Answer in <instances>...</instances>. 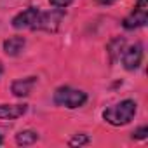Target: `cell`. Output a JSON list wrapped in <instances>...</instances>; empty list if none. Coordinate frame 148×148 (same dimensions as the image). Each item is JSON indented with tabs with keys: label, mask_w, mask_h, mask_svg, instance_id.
Segmentation results:
<instances>
[{
	"label": "cell",
	"mask_w": 148,
	"mask_h": 148,
	"mask_svg": "<svg viewBox=\"0 0 148 148\" xmlns=\"http://www.w3.org/2000/svg\"><path fill=\"white\" fill-rule=\"evenodd\" d=\"M136 115V103L132 99H124L119 105L106 108L103 112V119L112 125H125Z\"/></svg>",
	"instance_id": "cell-1"
},
{
	"label": "cell",
	"mask_w": 148,
	"mask_h": 148,
	"mask_svg": "<svg viewBox=\"0 0 148 148\" xmlns=\"http://www.w3.org/2000/svg\"><path fill=\"white\" fill-rule=\"evenodd\" d=\"M87 101V94L79 89H71V87H59L54 92V103L59 106L66 108H80Z\"/></svg>",
	"instance_id": "cell-2"
},
{
	"label": "cell",
	"mask_w": 148,
	"mask_h": 148,
	"mask_svg": "<svg viewBox=\"0 0 148 148\" xmlns=\"http://www.w3.org/2000/svg\"><path fill=\"white\" fill-rule=\"evenodd\" d=\"M63 18H64V12H63L61 9H58V11H47V12H42V11H40V14H38V18H37V23H35V26H33V30L56 32V30L59 28Z\"/></svg>",
	"instance_id": "cell-3"
},
{
	"label": "cell",
	"mask_w": 148,
	"mask_h": 148,
	"mask_svg": "<svg viewBox=\"0 0 148 148\" xmlns=\"http://www.w3.org/2000/svg\"><path fill=\"white\" fill-rule=\"evenodd\" d=\"M148 21V0H138L134 11L124 19V28L134 30L139 26H145Z\"/></svg>",
	"instance_id": "cell-4"
},
{
	"label": "cell",
	"mask_w": 148,
	"mask_h": 148,
	"mask_svg": "<svg viewBox=\"0 0 148 148\" xmlns=\"http://www.w3.org/2000/svg\"><path fill=\"white\" fill-rule=\"evenodd\" d=\"M141 61H143V47L139 44H134V45L124 49V52H122V63H124L125 70L132 71V70L139 68Z\"/></svg>",
	"instance_id": "cell-5"
},
{
	"label": "cell",
	"mask_w": 148,
	"mask_h": 148,
	"mask_svg": "<svg viewBox=\"0 0 148 148\" xmlns=\"http://www.w3.org/2000/svg\"><path fill=\"white\" fill-rule=\"evenodd\" d=\"M38 14H40V9L38 7H28V9H25L23 12H19L12 19V26L16 30H21V28H32L33 30Z\"/></svg>",
	"instance_id": "cell-6"
},
{
	"label": "cell",
	"mask_w": 148,
	"mask_h": 148,
	"mask_svg": "<svg viewBox=\"0 0 148 148\" xmlns=\"http://www.w3.org/2000/svg\"><path fill=\"white\" fill-rule=\"evenodd\" d=\"M35 84H37V77H26V79H19V80L12 82V87L11 89H12L14 96L26 98V96H30V92L35 87Z\"/></svg>",
	"instance_id": "cell-7"
},
{
	"label": "cell",
	"mask_w": 148,
	"mask_h": 148,
	"mask_svg": "<svg viewBox=\"0 0 148 148\" xmlns=\"http://www.w3.org/2000/svg\"><path fill=\"white\" fill-rule=\"evenodd\" d=\"M28 110L26 105H0V119L12 120L21 115H25Z\"/></svg>",
	"instance_id": "cell-8"
},
{
	"label": "cell",
	"mask_w": 148,
	"mask_h": 148,
	"mask_svg": "<svg viewBox=\"0 0 148 148\" xmlns=\"http://www.w3.org/2000/svg\"><path fill=\"white\" fill-rule=\"evenodd\" d=\"M25 45H26V40L23 37H11L4 42V52L7 56H18V54H21Z\"/></svg>",
	"instance_id": "cell-9"
},
{
	"label": "cell",
	"mask_w": 148,
	"mask_h": 148,
	"mask_svg": "<svg viewBox=\"0 0 148 148\" xmlns=\"http://www.w3.org/2000/svg\"><path fill=\"white\" fill-rule=\"evenodd\" d=\"M124 47H125V40H124L122 37H115V38L110 40L106 51H108V54H110V61H112V63H115L117 59H120V56H122V52H124Z\"/></svg>",
	"instance_id": "cell-10"
},
{
	"label": "cell",
	"mask_w": 148,
	"mask_h": 148,
	"mask_svg": "<svg viewBox=\"0 0 148 148\" xmlns=\"http://www.w3.org/2000/svg\"><path fill=\"white\" fill-rule=\"evenodd\" d=\"M37 139H38V134H37L35 131H21V132L16 136V143H18V145H21V146L33 145Z\"/></svg>",
	"instance_id": "cell-11"
},
{
	"label": "cell",
	"mask_w": 148,
	"mask_h": 148,
	"mask_svg": "<svg viewBox=\"0 0 148 148\" xmlns=\"http://www.w3.org/2000/svg\"><path fill=\"white\" fill-rule=\"evenodd\" d=\"M91 139H89V136H86V134H77V136H73L71 139H70V146H82V145H87Z\"/></svg>",
	"instance_id": "cell-12"
},
{
	"label": "cell",
	"mask_w": 148,
	"mask_h": 148,
	"mask_svg": "<svg viewBox=\"0 0 148 148\" xmlns=\"http://www.w3.org/2000/svg\"><path fill=\"white\" fill-rule=\"evenodd\" d=\"M146 134H148V127L143 125V127H139V129H136V131L132 132V139H145Z\"/></svg>",
	"instance_id": "cell-13"
},
{
	"label": "cell",
	"mask_w": 148,
	"mask_h": 148,
	"mask_svg": "<svg viewBox=\"0 0 148 148\" xmlns=\"http://www.w3.org/2000/svg\"><path fill=\"white\" fill-rule=\"evenodd\" d=\"M51 2V5L52 7H56V9H64V7H68L73 0H49Z\"/></svg>",
	"instance_id": "cell-14"
},
{
	"label": "cell",
	"mask_w": 148,
	"mask_h": 148,
	"mask_svg": "<svg viewBox=\"0 0 148 148\" xmlns=\"http://www.w3.org/2000/svg\"><path fill=\"white\" fill-rule=\"evenodd\" d=\"M99 4H103V5H110V4H113L115 0H98Z\"/></svg>",
	"instance_id": "cell-15"
},
{
	"label": "cell",
	"mask_w": 148,
	"mask_h": 148,
	"mask_svg": "<svg viewBox=\"0 0 148 148\" xmlns=\"http://www.w3.org/2000/svg\"><path fill=\"white\" fill-rule=\"evenodd\" d=\"M2 73H4V66H2V63H0V77H2Z\"/></svg>",
	"instance_id": "cell-16"
},
{
	"label": "cell",
	"mask_w": 148,
	"mask_h": 148,
	"mask_svg": "<svg viewBox=\"0 0 148 148\" xmlns=\"http://www.w3.org/2000/svg\"><path fill=\"white\" fill-rule=\"evenodd\" d=\"M2 143H4V138H2V136H0V145H2Z\"/></svg>",
	"instance_id": "cell-17"
}]
</instances>
